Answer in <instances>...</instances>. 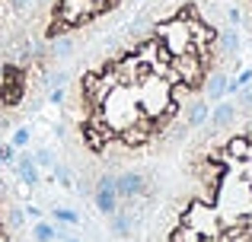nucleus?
<instances>
[{
	"instance_id": "nucleus-8",
	"label": "nucleus",
	"mask_w": 252,
	"mask_h": 242,
	"mask_svg": "<svg viewBox=\"0 0 252 242\" xmlns=\"http://www.w3.org/2000/svg\"><path fill=\"white\" fill-rule=\"evenodd\" d=\"M32 239H35V242H51V239H55V230H51L48 223H35V226H32Z\"/></svg>"
},
{
	"instance_id": "nucleus-10",
	"label": "nucleus",
	"mask_w": 252,
	"mask_h": 242,
	"mask_svg": "<svg viewBox=\"0 0 252 242\" xmlns=\"http://www.w3.org/2000/svg\"><path fill=\"white\" fill-rule=\"evenodd\" d=\"M58 217H61V220H70V223H77V220H80L74 211H58Z\"/></svg>"
},
{
	"instance_id": "nucleus-2",
	"label": "nucleus",
	"mask_w": 252,
	"mask_h": 242,
	"mask_svg": "<svg viewBox=\"0 0 252 242\" xmlns=\"http://www.w3.org/2000/svg\"><path fill=\"white\" fill-rule=\"evenodd\" d=\"M115 242H252V80L176 150L112 179Z\"/></svg>"
},
{
	"instance_id": "nucleus-6",
	"label": "nucleus",
	"mask_w": 252,
	"mask_h": 242,
	"mask_svg": "<svg viewBox=\"0 0 252 242\" xmlns=\"http://www.w3.org/2000/svg\"><path fill=\"white\" fill-rule=\"evenodd\" d=\"M233 3V10H236V26H240V32H243V42L249 45V51H252V0H230Z\"/></svg>"
},
{
	"instance_id": "nucleus-4",
	"label": "nucleus",
	"mask_w": 252,
	"mask_h": 242,
	"mask_svg": "<svg viewBox=\"0 0 252 242\" xmlns=\"http://www.w3.org/2000/svg\"><path fill=\"white\" fill-rule=\"evenodd\" d=\"M0 242H35L13 182L0 172Z\"/></svg>"
},
{
	"instance_id": "nucleus-5",
	"label": "nucleus",
	"mask_w": 252,
	"mask_h": 242,
	"mask_svg": "<svg viewBox=\"0 0 252 242\" xmlns=\"http://www.w3.org/2000/svg\"><path fill=\"white\" fill-rule=\"evenodd\" d=\"M32 6H35V0H0V42L19 29H29Z\"/></svg>"
},
{
	"instance_id": "nucleus-7",
	"label": "nucleus",
	"mask_w": 252,
	"mask_h": 242,
	"mask_svg": "<svg viewBox=\"0 0 252 242\" xmlns=\"http://www.w3.org/2000/svg\"><path fill=\"white\" fill-rule=\"evenodd\" d=\"M19 175H23V182L29 188L38 185V175H35V162L29 160V156H19Z\"/></svg>"
},
{
	"instance_id": "nucleus-9",
	"label": "nucleus",
	"mask_w": 252,
	"mask_h": 242,
	"mask_svg": "<svg viewBox=\"0 0 252 242\" xmlns=\"http://www.w3.org/2000/svg\"><path fill=\"white\" fill-rule=\"evenodd\" d=\"M13 143H16V147H26V143H29V131H26V128H19L16 134H13Z\"/></svg>"
},
{
	"instance_id": "nucleus-1",
	"label": "nucleus",
	"mask_w": 252,
	"mask_h": 242,
	"mask_svg": "<svg viewBox=\"0 0 252 242\" xmlns=\"http://www.w3.org/2000/svg\"><path fill=\"white\" fill-rule=\"evenodd\" d=\"M230 0H144L55 74L58 172L93 198L122 169L154 162L208 121L243 67Z\"/></svg>"
},
{
	"instance_id": "nucleus-3",
	"label": "nucleus",
	"mask_w": 252,
	"mask_h": 242,
	"mask_svg": "<svg viewBox=\"0 0 252 242\" xmlns=\"http://www.w3.org/2000/svg\"><path fill=\"white\" fill-rule=\"evenodd\" d=\"M144 0H35L32 6L29 35L48 45L51 61V86L55 74L102 32L128 19Z\"/></svg>"
},
{
	"instance_id": "nucleus-11",
	"label": "nucleus",
	"mask_w": 252,
	"mask_h": 242,
	"mask_svg": "<svg viewBox=\"0 0 252 242\" xmlns=\"http://www.w3.org/2000/svg\"><path fill=\"white\" fill-rule=\"evenodd\" d=\"M58 239H61V242H77L74 236H67V233H58Z\"/></svg>"
}]
</instances>
